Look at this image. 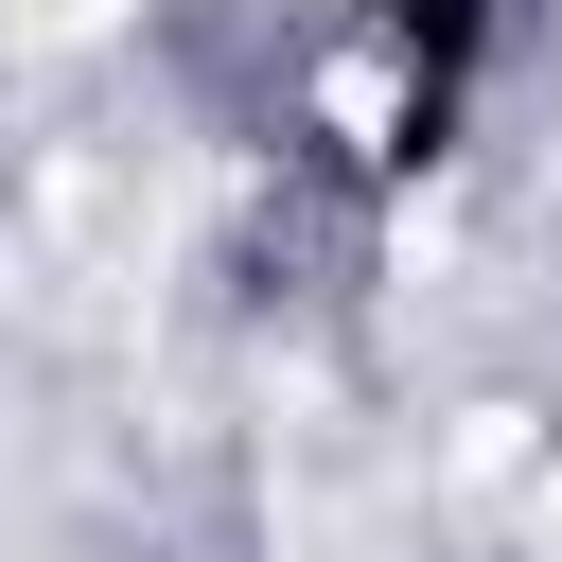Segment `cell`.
Returning <instances> with one entry per match:
<instances>
[{"mask_svg": "<svg viewBox=\"0 0 562 562\" xmlns=\"http://www.w3.org/2000/svg\"><path fill=\"white\" fill-rule=\"evenodd\" d=\"M527 0H369V53H386V158H439V123L474 105V70L509 53Z\"/></svg>", "mask_w": 562, "mask_h": 562, "instance_id": "6da1fadb", "label": "cell"}]
</instances>
